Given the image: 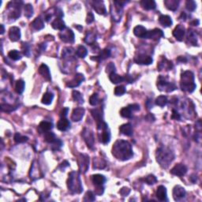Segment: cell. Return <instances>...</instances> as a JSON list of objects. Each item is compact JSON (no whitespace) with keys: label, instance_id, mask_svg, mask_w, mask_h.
<instances>
[{"label":"cell","instance_id":"6125c7cd","mask_svg":"<svg viewBox=\"0 0 202 202\" xmlns=\"http://www.w3.org/2000/svg\"><path fill=\"white\" fill-rule=\"evenodd\" d=\"M56 15L58 17V18H62L63 17V13H62V10L59 9V8H58V9L56 10Z\"/></svg>","mask_w":202,"mask_h":202},{"label":"cell","instance_id":"9c48e42d","mask_svg":"<svg viewBox=\"0 0 202 202\" xmlns=\"http://www.w3.org/2000/svg\"><path fill=\"white\" fill-rule=\"evenodd\" d=\"M187 172V167L183 164H178L170 170V173L175 176H182L185 175Z\"/></svg>","mask_w":202,"mask_h":202},{"label":"cell","instance_id":"60d3db41","mask_svg":"<svg viewBox=\"0 0 202 202\" xmlns=\"http://www.w3.org/2000/svg\"><path fill=\"white\" fill-rule=\"evenodd\" d=\"M187 41H190V44H192L193 45L197 44V36H196V33L193 31L189 30L188 35H187Z\"/></svg>","mask_w":202,"mask_h":202},{"label":"cell","instance_id":"9f6ffc18","mask_svg":"<svg viewBox=\"0 0 202 202\" xmlns=\"http://www.w3.org/2000/svg\"><path fill=\"white\" fill-rule=\"evenodd\" d=\"M171 118H173V119H174V120H180V118H181V116H180V114H178V112L177 111H175V110H173L172 114H171Z\"/></svg>","mask_w":202,"mask_h":202},{"label":"cell","instance_id":"91938a15","mask_svg":"<svg viewBox=\"0 0 202 202\" xmlns=\"http://www.w3.org/2000/svg\"><path fill=\"white\" fill-rule=\"evenodd\" d=\"M128 107H130L131 111H139V110H140V106H139L138 104H130Z\"/></svg>","mask_w":202,"mask_h":202},{"label":"cell","instance_id":"4316f807","mask_svg":"<svg viewBox=\"0 0 202 202\" xmlns=\"http://www.w3.org/2000/svg\"><path fill=\"white\" fill-rule=\"evenodd\" d=\"M92 179L93 184L96 185V186H102L106 181V178L104 175L102 174H94L92 177Z\"/></svg>","mask_w":202,"mask_h":202},{"label":"cell","instance_id":"e0dca14e","mask_svg":"<svg viewBox=\"0 0 202 202\" xmlns=\"http://www.w3.org/2000/svg\"><path fill=\"white\" fill-rule=\"evenodd\" d=\"M84 114V109L82 107H77L73 111L71 119L74 122H79L82 119Z\"/></svg>","mask_w":202,"mask_h":202},{"label":"cell","instance_id":"03108f58","mask_svg":"<svg viewBox=\"0 0 202 202\" xmlns=\"http://www.w3.org/2000/svg\"><path fill=\"white\" fill-rule=\"evenodd\" d=\"M4 33V26L3 25H1V34Z\"/></svg>","mask_w":202,"mask_h":202},{"label":"cell","instance_id":"ba28073f","mask_svg":"<svg viewBox=\"0 0 202 202\" xmlns=\"http://www.w3.org/2000/svg\"><path fill=\"white\" fill-rule=\"evenodd\" d=\"M82 136L84 139V141L86 142L87 145L89 148H92L94 146V137L93 134L88 129H84L82 132Z\"/></svg>","mask_w":202,"mask_h":202},{"label":"cell","instance_id":"484cf974","mask_svg":"<svg viewBox=\"0 0 202 202\" xmlns=\"http://www.w3.org/2000/svg\"><path fill=\"white\" fill-rule=\"evenodd\" d=\"M159 21L164 27H170L172 25V20L168 15H160Z\"/></svg>","mask_w":202,"mask_h":202},{"label":"cell","instance_id":"30bf717a","mask_svg":"<svg viewBox=\"0 0 202 202\" xmlns=\"http://www.w3.org/2000/svg\"><path fill=\"white\" fill-rule=\"evenodd\" d=\"M186 34L185 27L182 25H178L173 31V36L178 41H183Z\"/></svg>","mask_w":202,"mask_h":202},{"label":"cell","instance_id":"db71d44e","mask_svg":"<svg viewBox=\"0 0 202 202\" xmlns=\"http://www.w3.org/2000/svg\"><path fill=\"white\" fill-rule=\"evenodd\" d=\"M13 106L9 105V104H1V110L2 111H7V112H9V111H12L14 110H15L16 108H13Z\"/></svg>","mask_w":202,"mask_h":202},{"label":"cell","instance_id":"ac0fdd59","mask_svg":"<svg viewBox=\"0 0 202 202\" xmlns=\"http://www.w3.org/2000/svg\"><path fill=\"white\" fill-rule=\"evenodd\" d=\"M39 74H41L46 81H50L51 80L50 70L46 64H42V65L40 67V68H39Z\"/></svg>","mask_w":202,"mask_h":202},{"label":"cell","instance_id":"7bdbcfd3","mask_svg":"<svg viewBox=\"0 0 202 202\" xmlns=\"http://www.w3.org/2000/svg\"><path fill=\"white\" fill-rule=\"evenodd\" d=\"M8 56H9L11 59L14 60V61H17V60H19L21 58L19 51H17V50H12V51H10V52L8 53Z\"/></svg>","mask_w":202,"mask_h":202},{"label":"cell","instance_id":"e7e4bbea","mask_svg":"<svg viewBox=\"0 0 202 202\" xmlns=\"http://www.w3.org/2000/svg\"><path fill=\"white\" fill-rule=\"evenodd\" d=\"M178 61H179V62H186V61H187V59H186V58H185V57H183V56H180V57H178Z\"/></svg>","mask_w":202,"mask_h":202},{"label":"cell","instance_id":"bcb514c9","mask_svg":"<svg viewBox=\"0 0 202 202\" xmlns=\"http://www.w3.org/2000/svg\"><path fill=\"white\" fill-rule=\"evenodd\" d=\"M33 14V7L31 4H26L25 6V15L27 18H31Z\"/></svg>","mask_w":202,"mask_h":202},{"label":"cell","instance_id":"277c9868","mask_svg":"<svg viewBox=\"0 0 202 202\" xmlns=\"http://www.w3.org/2000/svg\"><path fill=\"white\" fill-rule=\"evenodd\" d=\"M180 86L183 91L193 92L196 88L194 82V74L191 71H185L181 76Z\"/></svg>","mask_w":202,"mask_h":202},{"label":"cell","instance_id":"7a4b0ae2","mask_svg":"<svg viewBox=\"0 0 202 202\" xmlns=\"http://www.w3.org/2000/svg\"><path fill=\"white\" fill-rule=\"evenodd\" d=\"M156 157H157V161L163 168H167L174 159L173 152L170 148L166 147L159 148L157 151Z\"/></svg>","mask_w":202,"mask_h":202},{"label":"cell","instance_id":"1f68e13d","mask_svg":"<svg viewBox=\"0 0 202 202\" xmlns=\"http://www.w3.org/2000/svg\"><path fill=\"white\" fill-rule=\"evenodd\" d=\"M53 98H54V95H53L52 93L51 92H45L42 98V104H45V105H49V104H51L52 102Z\"/></svg>","mask_w":202,"mask_h":202},{"label":"cell","instance_id":"ffe728a7","mask_svg":"<svg viewBox=\"0 0 202 202\" xmlns=\"http://www.w3.org/2000/svg\"><path fill=\"white\" fill-rule=\"evenodd\" d=\"M119 131L123 135L130 137V136L133 135L134 130H133V127H132V125L130 123H126V124H123L119 127Z\"/></svg>","mask_w":202,"mask_h":202},{"label":"cell","instance_id":"3957f363","mask_svg":"<svg viewBox=\"0 0 202 202\" xmlns=\"http://www.w3.org/2000/svg\"><path fill=\"white\" fill-rule=\"evenodd\" d=\"M67 187L71 193H81L83 191V186L78 172L72 171L69 174Z\"/></svg>","mask_w":202,"mask_h":202},{"label":"cell","instance_id":"6da1fadb","mask_svg":"<svg viewBox=\"0 0 202 202\" xmlns=\"http://www.w3.org/2000/svg\"><path fill=\"white\" fill-rule=\"evenodd\" d=\"M112 154L116 159L122 161L130 160L134 156L130 144L123 140H118L114 143L112 148Z\"/></svg>","mask_w":202,"mask_h":202},{"label":"cell","instance_id":"d6986e66","mask_svg":"<svg viewBox=\"0 0 202 202\" xmlns=\"http://www.w3.org/2000/svg\"><path fill=\"white\" fill-rule=\"evenodd\" d=\"M134 33L136 37L139 38L146 39L147 38L148 30L142 25H137L134 28Z\"/></svg>","mask_w":202,"mask_h":202},{"label":"cell","instance_id":"f546056e","mask_svg":"<svg viewBox=\"0 0 202 202\" xmlns=\"http://www.w3.org/2000/svg\"><path fill=\"white\" fill-rule=\"evenodd\" d=\"M103 133L101 134V139H100V141L104 144H107L110 142V140H111V134H110L109 130H107V129L106 130H102Z\"/></svg>","mask_w":202,"mask_h":202},{"label":"cell","instance_id":"52a82bcc","mask_svg":"<svg viewBox=\"0 0 202 202\" xmlns=\"http://www.w3.org/2000/svg\"><path fill=\"white\" fill-rule=\"evenodd\" d=\"M59 37L62 41L65 43L74 42V34L72 30L70 28H66L65 29L61 31V32L59 33Z\"/></svg>","mask_w":202,"mask_h":202},{"label":"cell","instance_id":"681fc988","mask_svg":"<svg viewBox=\"0 0 202 202\" xmlns=\"http://www.w3.org/2000/svg\"><path fill=\"white\" fill-rule=\"evenodd\" d=\"M144 182L148 185H153L157 182V177L153 175V174H149V175L147 176V177L144 178Z\"/></svg>","mask_w":202,"mask_h":202},{"label":"cell","instance_id":"e575fe53","mask_svg":"<svg viewBox=\"0 0 202 202\" xmlns=\"http://www.w3.org/2000/svg\"><path fill=\"white\" fill-rule=\"evenodd\" d=\"M39 127H40V129H41L42 131L48 132L53 128V124L51 122H50L43 121L40 123Z\"/></svg>","mask_w":202,"mask_h":202},{"label":"cell","instance_id":"9a60e30c","mask_svg":"<svg viewBox=\"0 0 202 202\" xmlns=\"http://www.w3.org/2000/svg\"><path fill=\"white\" fill-rule=\"evenodd\" d=\"M93 9L95 10L96 12L101 15H105L107 11H106L105 6H104L103 1H94L92 2Z\"/></svg>","mask_w":202,"mask_h":202},{"label":"cell","instance_id":"be15d7a7","mask_svg":"<svg viewBox=\"0 0 202 202\" xmlns=\"http://www.w3.org/2000/svg\"><path fill=\"white\" fill-rule=\"evenodd\" d=\"M145 119L147 120V121H149V122L153 121V122L155 120V118H154V116H153L152 114H148L145 117Z\"/></svg>","mask_w":202,"mask_h":202},{"label":"cell","instance_id":"f907efd6","mask_svg":"<svg viewBox=\"0 0 202 202\" xmlns=\"http://www.w3.org/2000/svg\"><path fill=\"white\" fill-rule=\"evenodd\" d=\"M96 200V197L94 195V193L92 191H88L85 194L84 197V201H93V200Z\"/></svg>","mask_w":202,"mask_h":202},{"label":"cell","instance_id":"f5cc1de1","mask_svg":"<svg viewBox=\"0 0 202 202\" xmlns=\"http://www.w3.org/2000/svg\"><path fill=\"white\" fill-rule=\"evenodd\" d=\"M106 72L108 73L109 74H112V73H115V66L114 65V63L110 62L107 66V67H106Z\"/></svg>","mask_w":202,"mask_h":202},{"label":"cell","instance_id":"8992f818","mask_svg":"<svg viewBox=\"0 0 202 202\" xmlns=\"http://www.w3.org/2000/svg\"><path fill=\"white\" fill-rule=\"evenodd\" d=\"M78 166L81 173L84 174L87 172L89 167V157L86 154H80L78 157Z\"/></svg>","mask_w":202,"mask_h":202},{"label":"cell","instance_id":"83f0119b","mask_svg":"<svg viewBox=\"0 0 202 202\" xmlns=\"http://www.w3.org/2000/svg\"><path fill=\"white\" fill-rule=\"evenodd\" d=\"M164 4H165V6H167V9L174 11L178 9L179 2L177 1V0H167V1L164 2Z\"/></svg>","mask_w":202,"mask_h":202},{"label":"cell","instance_id":"836d02e7","mask_svg":"<svg viewBox=\"0 0 202 202\" xmlns=\"http://www.w3.org/2000/svg\"><path fill=\"white\" fill-rule=\"evenodd\" d=\"M110 55H111V51L109 49H104L103 51H101V52L100 53V55L96 57L95 60L100 61V60L106 59V58H109Z\"/></svg>","mask_w":202,"mask_h":202},{"label":"cell","instance_id":"44dd1931","mask_svg":"<svg viewBox=\"0 0 202 202\" xmlns=\"http://www.w3.org/2000/svg\"><path fill=\"white\" fill-rule=\"evenodd\" d=\"M71 127V123L66 118H62L57 123V128L60 131H66Z\"/></svg>","mask_w":202,"mask_h":202},{"label":"cell","instance_id":"7402d4cb","mask_svg":"<svg viewBox=\"0 0 202 202\" xmlns=\"http://www.w3.org/2000/svg\"><path fill=\"white\" fill-rule=\"evenodd\" d=\"M157 197L161 201L167 200V189L164 186H160L157 188Z\"/></svg>","mask_w":202,"mask_h":202},{"label":"cell","instance_id":"d4e9b609","mask_svg":"<svg viewBox=\"0 0 202 202\" xmlns=\"http://www.w3.org/2000/svg\"><path fill=\"white\" fill-rule=\"evenodd\" d=\"M51 25H52L53 28L60 30V31H62L66 28L65 22L62 20V18H56L55 21L51 23Z\"/></svg>","mask_w":202,"mask_h":202},{"label":"cell","instance_id":"b9f144b4","mask_svg":"<svg viewBox=\"0 0 202 202\" xmlns=\"http://www.w3.org/2000/svg\"><path fill=\"white\" fill-rule=\"evenodd\" d=\"M72 95H73V99H74L75 101H77L78 104H81L84 103V99H83L82 95H81V93H80L78 91H75V90L73 91Z\"/></svg>","mask_w":202,"mask_h":202},{"label":"cell","instance_id":"5b68a950","mask_svg":"<svg viewBox=\"0 0 202 202\" xmlns=\"http://www.w3.org/2000/svg\"><path fill=\"white\" fill-rule=\"evenodd\" d=\"M157 87L160 91H165L167 92H171L176 89L175 84L167 81L165 77H162V76L159 77L158 81H157Z\"/></svg>","mask_w":202,"mask_h":202},{"label":"cell","instance_id":"f1b7e54d","mask_svg":"<svg viewBox=\"0 0 202 202\" xmlns=\"http://www.w3.org/2000/svg\"><path fill=\"white\" fill-rule=\"evenodd\" d=\"M31 25H32V28L36 30H41L44 28V21H43V20L41 19L40 17L36 18V19L32 22Z\"/></svg>","mask_w":202,"mask_h":202},{"label":"cell","instance_id":"d590c367","mask_svg":"<svg viewBox=\"0 0 202 202\" xmlns=\"http://www.w3.org/2000/svg\"><path fill=\"white\" fill-rule=\"evenodd\" d=\"M87 54H88V51L85 48V47L82 45H80L76 51V55L79 58H84L87 55Z\"/></svg>","mask_w":202,"mask_h":202},{"label":"cell","instance_id":"cb8c5ba5","mask_svg":"<svg viewBox=\"0 0 202 202\" xmlns=\"http://www.w3.org/2000/svg\"><path fill=\"white\" fill-rule=\"evenodd\" d=\"M173 68V64L170 61H168L167 58H163L162 61L158 64L159 71H162L164 69H166L167 71H170Z\"/></svg>","mask_w":202,"mask_h":202},{"label":"cell","instance_id":"4dcf8cb0","mask_svg":"<svg viewBox=\"0 0 202 202\" xmlns=\"http://www.w3.org/2000/svg\"><path fill=\"white\" fill-rule=\"evenodd\" d=\"M91 114L93 118L97 122V123L103 121V112L100 109H93L91 111Z\"/></svg>","mask_w":202,"mask_h":202},{"label":"cell","instance_id":"5bb4252c","mask_svg":"<svg viewBox=\"0 0 202 202\" xmlns=\"http://www.w3.org/2000/svg\"><path fill=\"white\" fill-rule=\"evenodd\" d=\"M9 37L13 42L19 41L21 38V30L18 27H11L9 30Z\"/></svg>","mask_w":202,"mask_h":202},{"label":"cell","instance_id":"6f0895ef","mask_svg":"<svg viewBox=\"0 0 202 202\" xmlns=\"http://www.w3.org/2000/svg\"><path fill=\"white\" fill-rule=\"evenodd\" d=\"M130 193V190L129 188H127V187H123V188L120 190V193H121L123 197L127 196Z\"/></svg>","mask_w":202,"mask_h":202},{"label":"cell","instance_id":"816d5d0a","mask_svg":"<svg viewBox=\"0 0 202 202\" xmlns=\"http://www.w3.org/2000/svg\"><path fill=\"white\" fill-rule=\"evenodd\" d=\"M89 103L92 106H96L99 103V97L97 93H94L89 99Z\"/></svg>","mask_w":202,"mask_h":202},{"label":"cell","instance_id":"c3c4849f","mask_svg":"<svg viewBox=\"0 0 202 202\" xmlns=\"http://www.w3.org/2000/svg\"><path fill=\"white\" fill-rule=\"evenodd\" d=\"M126 88L123 85H119V86H117L115 88H114V95L117 96V97H119V96H122L123 94L126 93Z\"/></svg>","mask_w":202,"mask_h":202},{"label":"cell","instance_id":"603a6c76","mask_svg":"<svg viewBox=\"0 0 202 202\" xmlns=\"http://www.w3.org/2000/svg\"><path fill=\"white\" fill-rule=\"evenodd\" d=\"M140 4L143 7V9L146 10V11L154 10L157 7L156 2L153 0H142V1H141Z\"/></svg>","mask_w":202,"mask_h":202},{"label":"cell","instance_id":"ee69618b","mask_svg":"<svg viewBox=\"0 0 202 202\" xmlns=\"http://www.w3.org/2000/svg\"><path fill=\"white\" fill-rule=\"evenodd\" d=\"M84 41L88 44L92 45L96 41V35L94 33H92V32H88V33H87L85 38H84Z\"/></svg>","mask_w":202,"mask_h":202},{"label":"cell","instance_id":"8fae6325","mask_svg":"<svg viewBox=\"0 0 202 202\" xmlns=\"http://www.w3.org/2000/svg\"><path fill=\"white\" fill-rule=\"evenodd\" d=\"M186 197V190L180 186H174L173 189V197L174 200H180Z\"/></svg>","mask_w":202,"mask_h":202},{"label":"cell","instance_id":"74e56055","mask_svg":"<svg viewBox=\"0 0 202 202\" xmlns=\"http://www.w3.org/2000/svg\"><path fill=\"white\" fill-rule=\"evenodd\" d=\"M25 90V81L22 80H18L15 85V91L18 94H21Z\"/></svg>","mask_w":202,"mask_h":202},{"label":"cell","instance_id":"7dc6e473","mask_svg":"<svg viewBox=\"0 0 202 202\" xmlns=\"http://www.w3.org/2000/svg\"><path fill=\"white\" fill-rule=\"evenodd\" d=\"M186 7L189 11H191L192 12V11H195L196 7H197V4L193 0H188V1H186Z\"/></svg>","mask_w":202,"mask_h":202},{"label":"cell","instance_id":"4fadbf2b","mask_svg":"<svg viewBox=\"0 0 202 202\" xmlns=\"http://www.w3.org/2000/svg\"><path fill=\"white\" fill-rule=\"evenodd\" d=\"M164 37V32L160 28H154L151 31H148L147 38L146 39H153L155 41H159L161 37Z\"/></svg>","mask_w":202,"mask_h":202},{"label":"cell","instance_id":"11a10c76","mask_svg":"<svg viewBox=\"0 0 202 202\" xmlns=\"http://www.w3.org/2000/svg\"><path fill=\"white\" fill-rule=\"evenodd\" d=\"M94 19H95V18H94V15H93L92 13V12L88 13L86 18L87 24H91V23H92L93 21H94Z\"/></svg>","mask_w":202,"mask_h":202},{"label":"cell","instance_id":"680465c9","mask_svg":"<svg viewBox=\"0 0 202 202\" xmlns=\"http://www.w3.org/2000/svg\"><path fill=\"white\" fill-rule=\"evenodd\" d=\"M22 48H23V53H24V55L28 56V55H29V48H28L27 44H24V46H23Z\"/></svg>","mask_w":202,"mask_h":202},{"label":"cell","instance_id":"d6a6232c","mask_svg":"<svg viewBox=\"0 0 202 202\" xmlns=\"http://www.w3.org/2000/svg\"><path fill=\"white\" fill-rule=\"evenodd\" d=\"M109 79L113 84H118L120 82H122L124 81V78L122 76L118 75L116 73H112V74H109Z\"/></svg>","mask_w":202,"mask_h":202},{"label":"cell","instance_id":"94428289","mask_svg":"<svg viewBox=\"0 0 202 202\" xmlns=\"http://www.w3.org/2000/svg\"><path fill=\"white\" fill-rule=\"evenodd\" d=\"M68 111H69V109L68 108H67V107H66V108H63V109L62 110L61 114H60V116H61L62 118H65L66 116H67Z\"/></svg>","mask_w":202,"mask_h":202},{"label":"cell","instance_id":"f35d334b","mask_svg":"<svg viewBox=\"0 0 202 202\" xmlns=\"http://www.w3.org/2000/svg\"><path fill=\"white\" fill-rule=\"evenodd\" d=\"M120 114L122 117L127 118H132V111L130 110V108L129 107H126L122 108L120 111Z\"/></svg>","mask_w":202,"mask_h":202},{"label":"cell","instance_id":"8d00e7d4","mask_svg":"<svg viewBox=\"0 0 202 202\" xmlns=\"http://www.w3.org/2000/svg\"><path fill=\"white\" fill-rule=\"evenodd\" d=\"M44 139H45V141H47L48 143H50V144H53V143L55 142L56 141L57 139L56 137H55V134L52 133V132H47L45 134V136H44Z\"/></svg>","mask_w":202,"mask_h":202},{"label":"cell","instance_id":"7c38bea8","mask_svg":"<svg viewBox=\"0 0 202 202\" xmlns=\"http://www.w3.org/2000/svg\"><path fill=\"white\" fill-rule=\"evenodd\" d=\"M136 63L140 65H150L153 63V58L151 56L147 55H139L138 56L134 58Z\"/></svg>","mask_w":202,"mask_h":202},{"label":"cell","instance_id":"ab89813d","mask_svg":"<svg viewBox=\"0 0 202 202\" xmlns=\"http://www.w3.org/2000/svg\"><path fill=\"white\" fill-rule=\"evenodd\" d=\"M167 98L165 96H160L156 99V104L160 107H164L167 104Z\"/></svg>","mask_w":202,"mask_h":202},{"label":"cell","instance_id":"f6af8a7d","mask_svg":"<svg viewBox=\"0 0 202 202\" xmlns=\"http://www.w3.org/2000/svg\"><path fill=\"white\" fill-rule=\"evenodd\" d=\"M14 138V141H15V142H17V143H25V142H26V141H28V137H25V136L21 135V134H18V133L15 134Z\"/></svg>","mask_w":202,"mask_h":202},{"label":"cell","instance_id":"2e32d148","mask_svg":"<svg viewBox=\"0 0 202 202\" xmlns=\"http://www.w3.org/2000/svg\"><path fill=\"white\" fill-rule=\"evenodd\" d=\"M84 81V77L83 74H77L74 77V79L71 81L67 84V86L71 87V88H75V87L79 86L81 83Z\"/></svg>","mask_w":202,"mask_h":202}]
</instances>
